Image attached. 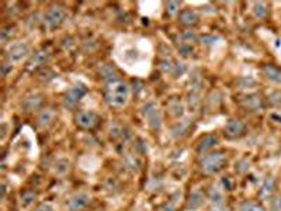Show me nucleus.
<instances>
[{
    "instance_id": "nucleus-19",
    "label": "nucleus",
    "mask_w": 281,
    "mask_h": 211,
    "mask_svg": "<svg viewBox=\"0 0 281 211\" xmlns=\"http://www.w3.org/2000/svg\"><path fill=\"white\" fill-rule=\"evenodd\" d=\"M43 104V97L40 94H33V96H28L24 103H22V109L25 113H33V111L38 110Z\"/></svg>"
},
{
    "instance_id": "nucleus-28",
    "label": "nucleus",
    "mask_w": 281,
    "mask_h": 211,
    "mask_svg": "<svg viewBox=\"0 0 281 211\" xmlns=\"http://www.w3.org/2000/svg\"><path fill=\"white\" fill-rule=\"evenodd\" d=\"M166 7H168L166 10H168L169 16H173L179 11L180 3L179 1H169V3H166Z\"/></svg>"
},
{
    "instance_id": "nucleus-6",
    "label": "nucleus",
    "mask_w": 281,
    "mask_h": 211,
    "mask_svg": "<svg viewBox=\"0 0 281 211\" xmlns=\"http://www.w3.org/2000/svg\"><path fill=\"white\" fill-rule=\"evenodd\" d=\"M238 103L243 110L249 111V113H259L263 109V99L260 94H256V93L242 94L238 99Z\"/></svg>"
},
{
    "instance_id": "nucleus-14",
    "label": "nucleus",
    "mask_w": 281,
    "mask_h": 211,
    "mask_svg": "<svg viewBox=\"0 0 281 211\" xmlns=\"http://www.w3.org/2000/svg\"><path fill=\"white\" fill-rule=\"evenodd\" d=\"M261 73L270 82H273L276 85H281V68L276 67L274 64H266L261 67Z\"/></svg>"
},
{
    "instance_id": "nucleus-34",
    "label": "nucleus",
    "mask_w": 281,
    "mask_h": 211,
    "mask_svg": "<svg viewBox=\"0 0 281 211\" xmlns=\"http://www.w3.org/2000/svg\"><path fill=\"white\" fill-rule=\"evenodd\" d=\"M270 120L274 122H281V114H279V113H271V114H270Z\"/></svg>"
},
{
    "instance_id": "nucleus-16",
    "label": "nucleus",
    "mask_w": 281,
    "mask_h": 211,
    "mask_svg": "<svg viewBox=\"0 0 281 211\" xmlns=\"http://www.w3.org/2000/svg\"><path fill=\"white\" fill-rule=\"evenodd\" d=\"M200 20L198 14L191 9H184V10L180 11L179 14V24L184 25V27H191V25H195Z\"/></svg>"
},
{
    "instance_id": "nucleus-3",
    "label": "nucleus",
    "mask_w": 281,
    "mask_h": 211,
    "mask_svg": "<svg viewBox=\"0 0 281 211\" xmlns=\"http://www.w3.org/2000/svg\"><path fill=\"white\" fill-rule=\"evenodd\" d=\"M87 88L83 83H75L73 86H70L69 89L65 92L64 96V106L66 109H75L80 99L86 94Z\"/></svg>"
},
{
    "instance_id": "nucleus-24",
    "label": "nucleus",
    "mask_w": 281,
    "mask_h": 211,
    "mask_svg": "<svg viewBox=\"0 0 281 211\" xmlns=\"http://www.w3.org/2000/svg\"><path fill=\"white\" fill-rule=\"evenodd\" d=\"M239 211H266L264 207L256 201H243L239 206Z\"/></svg>"
},
{
    "instance_id": "nucleus-2",
    "label": "nucleus",
    "mask_w": 281,
    "mask_h": 211,
    "mask_svg": "<svg viewBox=\"0 0 281 211\" xmlns=\"http://www.w3.org/2000/svg\"><path fill=\"white\" fill-rule=\"evenodd\" d=\"M200 165L205 175H215L226 165V156L222 152H211L202 158Z\"/></svg>"
},
{
    "instance_id": "nucleus-36",
    "label": "nucleus",
    "mask_w": 281,
    "mask_h": 211,
    "mask_svg": "<svg viewBox=\"0 0 281 211\" xmlns=\"http://www.w3.org/2000/svg\"><path fill=\"white\" fill-rule=\"evenodd\" d=\"M96 211H100V210H96Z\"/></svg>"
},
{
    "instance_id": "nucleus-5",
    "label": "nucleus",
    "mask_w": 281,
    "mask_h": 211,
    "mask_svg": "<svg viewBox=\"0 0 281 211\" xmlns=\"http://www.w3.org/2000/svg\"><path fill=\"white\" fill-rule=\"evenodd\" d=\"M65 20V10L61 6L49 7L44 14V25L48 30H55Z\"/></svg>"
},
{
    "instance_id": "nucleus-27",
    "label": "nucleus",
    "mask_w": 281,
    "mask_h": 211,
    "mask_svg": "<svg viewBox=\"0 0 281 211\" xmlns=\"http://www.w3.org/2000/svg\"><path fill=\"white\" fill-rule=\"evenodd\" d=\"M14 27H11V25H9V27H6V28H3L1 30V41L3 43H6V41H9L11 37L14 35Z\"/></svg>"
},
{
    "instance_id": "nucleus-31",
    "label": "nucleus",
    "mask_w": 281,
    "mask_h": 211,
    "mask_svg": "<svg viewBox=\"0 0 281 211\" xmlns=\"http://www.w3.org/2000/svg\"><path fill=\"white\" fill-rule=\"evenodd\" d=\"M191 51H193V49H191V47L189 44H184V43H183L181 47H180V54L183 56H189L191 54Z\"/></svg>"
},
{
    "instance_id": "nucleus-17",
    "label": "nucleus",
    "mask_w": 281,
    "mask_h": 211,
    "mask_svg": "<svg viewBox=\"0 0 281 211\" xmlns=\"http://www.w3.org/2000/svg\"><path fill=\"white\" fill-rule=\"evenodd\" d=\"M274 191H276V180H274V178L270 176L263 182L261 188L259 189V197L261 200H267V199H271Z\"/></svg>"
},
{
    "instance_id": "nucleus-11",
    "label": "nucleus",
    "mask_w": 281,
    "mask_h": 211,
    "mask_svg": "<svg viewBox=\"0 0 281 211\" xmlns=\"http://www.w3.org/2000/svg\"><path fill=\"white\" fill-rule=\"evenodd\" d=\"M48 59H49L48 51H46V49H38V51H35L33 55H31V58H30V61H28V64H27V69H28V70H35V69H38L40 67L45 65V64L48 62Z\"/></svg>"
},
{
    "instance_id": "nucleus-9",
    "label": "nucleus",
    "mask_w": 281,
    "mask_h": 211,
    "mask_svg": "<svg viewBox=\"0 0 281 211\" xmlns=\"http://www.w3.org/2000/svg\"><path fill=\"white\" fill-rule=\"evenodd\" d=\"M224 134L226 138L229 140H238L246 134V127L245 124L238 120V118H231L229 121L225 124Z\"/></svg>"
},
{
    "instance_id": "nucleus-26",
    "label": "nucleus",
    "mask_w": 281,
    "mask_h": 211,
    "mask_svg": "<svg viewBox=\"0 0 281 211\" xmlns=\"http://www.w3.org/2000/svg\"><path fill=\"white\" fill-rule=\"evenodd\" d=\"M35 199V193L34 191H24L22 196V207H28Z\"/></svg>"
},
{
    "instance_id": "nucleus-20",
    "label": "nucleus",
    "mask_w": 281,
    "mask_h": 211,
    "mask_svg": "<svg viewBox=\"0 0 281 211\" xmlns=\"http://www.w3.org/2000/svg\"><path fill=\"white\" fill-rule=\"evenodd\" d=\"M259 82L253 76H240L235 80V86L240 90L255 89L258 88Z\"/></svg>"
},
{
    "instance_id": "nucleus-35",
    "label": "nucleus",
    "mask_w": 281,
    "mask_h": 211,
    "mask_svg": "<svg viewBox=\"0 0 281 211\" xmlns=\"http://www.w3.org/2000/svg\"><path fill=\"white\" fill-rule=\"evenodd\" d=\"M211 211H228V209L222 204V206H213V207H211Z\"/></svg>"
},
{
    "instance_id": "nucleus-32",
    "label": "nucleus",
    "mask_w": 281,
    "mask_h": 211,
    "mask_svg": "<svg viewBox=\"0 0 281 211\" xmlns=\"http://www.w3.org/2000/svg\"><path fill=\"white\" fill-rule=\"evenodd\" d=\"M216 40H218V37H214V35H204V37H201V41L207 45L214 44Z\"/></svg>"
},
{
    "instance_id": "nucleus-33",
    "label": "nucleus",
    "mask_w": 281,
    "mask_h": 211,
    "mask_svg": "<svg viewBox=\"0 0 281 211\" xmlns=\"http://www.w3.org/2000/svg\"><path fill=\"white\" fill-rule=\"evenodd\" d=\"M35 211H54V207L48 203H43L41 206H38V209Z\"/></svg>"
},
{
    "instance_id": "nucleus-13",
    "label": "nucleus",
    "mask_w": 281,
    "mask_h": 211,
    "mask_svg": "<svg viewBox=\"0 0 281 211\" xmlns=\"http://www.w3.org/2000/svg\"><path fill=\"white\" fill-rule=\"evenodd\" d=\"M218 144V138L213 135V134H205V135H202L201 138L198 140V142H197V152L200 154V155H204V154H207L210 149H213L215 145Z\"/></svg>"
},
{
    "instance_id": "nucleus-29",
    "label": "nucleus",
    "mask_w": 281,
    "mask_h": 211,
    "mask_svg": "<svg viewBox=\"0 0 281 211\" xmlns=\"http://www.w3.org/2000/svg\"><path fill=\"white\" fill-rule=\"evenodd\" d=\"M270 211H281V197H274L270 200Z\"/></svg>"
},
{
    "instance_id": "nucleus-23",
    "label": "nucleus",
    "mask_w": 281,
    "mask_h": 211,
    "mask_svg": "<svg viewBox=\"0 0 281 211\" xmlns=\"http://www.w3.org/2000/svg\"><path fill=\"white\" fill-rule=\"evenodd\" d=\"M210 200L213 203V206H222L224 204V193L218 188H213L210 190Z\"/></svg>"
},
{
    "instance_id": "nucleus-4",
    "label": "nucleus",
    "mask_w": 281,
    "mask_h": 211,
    "mask_svg": "<svg viewBox=\"0 0 281 211\" xmlns=\"http://www.w3.org/2000/svg\"><path fill=\"white\" fill-rule=\"evenodd\" d=\"M142 114L145 117V120L148 121V125L152 128V130H159L160 125H162V113L159 110L156 103L153 101H149L146 103L145 106L142 107Z\"/></svg>"
},
{
    "instance_id": "nucleus-22",
    "label": "nucleus",
    "mask_w": 281,
    "mask_h": 211,
    "mask_svg": "<svg viewBox=\"0 0 281 211\" xmlns=\"http://www.w3.org/2000/svg\"><path fill=\"white\" fill-rule=\"evenodd\" d=\"M252 13H253V16L259 19V20H263V19H266L267 17V14H269V10H267V6L264 4V3H261V1H256V3H253V6H252Z\"/></svg>"
},
{
    "instance_id": "nucleus-7",
    "label": "nucleus",
    "mask_w": 281,
    "mask_h": 211,
    "mask_svg": "<svg viewBox=\"0 0 281 211\" xmlns=\"http://www.w3.org/2000/svg\"><path fill=\"white\" fill-rule=\"evenodd\" d=\"M75 121L82 130H93L99 124V116L93 110H82L76 114Z\"/></svg>"
},
{
    "instance_id": "nucleus-12",
    "label": "nucleus",
    "mask_w": 281,
    "mask_h": 211,
    "mask_svg": "<svg viewBox=\"0 0 281 211\" xmlns=\"http://www.w3.org/2000/svg\"><path fill=\"white\" fill-rule=\"evenodd\" d=\"M205 203V197L202 194V191L198 189H194L189 196V200L186 203V210L187 211H197L201 209Z\"/></svg>"
},
{
    "instance_id": "nucleus-18",
    "label": "nucleus",
    "mask_w": 281,
    "mask_h": 211,
    "mask_svg": "<svg viewBox=\"0 0 281 211\" xmlns=\"http://www.w3.org/2000/svg\"><path fill=\"white\" fill-rule=\"evenodd\" d=\"M99 72H100V76L103 78V80L107 82L108 85L115 83V82H120L118 80V73H117L115 68H112L111 65H103L99 69Z\"/></svg>"
},
{
    "instance_id": "nucleus-21",
    "label": "nucleus",
    "mask_w": 281,
    "mask_h": 211,
    "mask_svg": "<svg viewBox=\"0 0 281 211\" xmlns=\"http://www.w3.org/2000/svg\"><path fill=\"white\" fill-rule=\"evenodd\" d=\"M190 128V120H184V121L176 122L172 128H170V135L174 138H180L183 135H186Z\"/></svg>"
},
{
    "instance_id": "nucleus-30",
    "label": "nucleus",
    "mask_w": 281,
    "mask_h": 211,
    "mask_svg": "<svg viewBox=\"0 0 281 211\" xmlns=\"http://www.w3.org/2000/svg\"><path fill=\"white\" fill-rule=\"evenodd\" d=\"M169 109H170V113H172L174 117H180V116L183 114L181 111H179V109L180 110H183V107H181V104H180L179 101H176V106L170 104V106H169Z\"/></svg>"
},
{
    "instance_id": "nucleus-25",
    "label": "nucleus",
    "mask_w": 281,
    "mask_h": 211,
    "mask_svg": "<svg viewBox=\"0 0 281 211\" xmlns=\"http://www.w3.org/2000/svg\"><path fill=\"white\" fill-rule=\"evenodd\" d=\"M267 100L273 107H281V90H271L267 94Z\"/></svg>"
},
{
    "instance_id": "nucleus-15",
    "label": "nucleus",
    "mask_w": 281,
    "mask_h": 211,
    "mask_svg": "<svg viewBox=\"0 0 281 211\" xmlns=\"http://www.w3.org/2000/svg\"><path fill=\"white\" fill-rule=\"evenodd\" d=\"M54 120H55V111L52 109H43L37 117V127L41 130H46L52 125Z\"/></svg>"
},
{
    "instance_id": "nucleus-10",
    "label": "nucleus",
    "mask_w": 281,
    "mask_h": 211,
    "mask_svg": "<svg viewBox=\"0 0 281 211\" xmlns=\"http://www.w3.org/2000/svg\"><path fill=\"white\" fill-rule=\"evenodd\" d=\"M90 201H91V199H90L89 194L76 193L75 196L70 197V200L67 201V209H69V211H80L86 209L90 204Z\"/></svg>"
},
{
    "instance_id": "nucleus-1",
    "label": "nucleus",
    "mask_w": 281,
    "mask_h": 211,
    "mask_svg": "<svg viewBox=\"0 0 281 211\" xmlns=\"http://www.w3.org/2000/svg\"><path fill=\"white\" fill-rule=\"evenodd\" d=\"M130 96V90L128 86L123 82H115L108 85V88L104 92V99L107 101V104L114 109H121L127 104Z\"/></svg>"
},
{
    "instance_id": "nucleus-8",
    "label": "nucleus",
    "mask_w": 281,
    "mask_h": 211,
    "mask_svg": "<svg viewBox=\"0 0 281 211\" xmlns=\"http://www.w3.org/2000/svg\"><path fill=\"white\" fill-rule=\"evenodd\" d=\"M28 55H30V47L25 43H17V44L10 45V48L7 49L6 58H7L9 64H19Z\"/></svg>"
}]
</instances>
